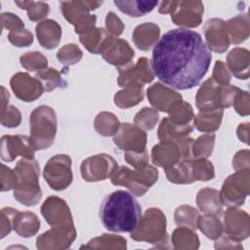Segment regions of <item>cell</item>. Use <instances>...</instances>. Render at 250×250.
I'll list each match as a JSON object with an SVG mask.
<instances>
[{"instance_id": "cell-1", "label": "cell", "mask_w": 250, "mask_h": 250, "mask_svg": "<svg viewBox=\"0 0 250 250\" xmlns=\"http://www.w3.org/2000/svg\"><path fill=\"white\" fill-rule=\"evenodd\" d=\"M212 56L201 35L187 28L168 30L152 50L154 75L171 89L197 86L207 73Z\"/></svg>"}, {"instance_id": "cell-2", "label": "cell", "mask_w": 250, "mask_h": 250, "mask_svg": "<svg viewBox=\"0 0 250 250\" xmlns=\"http://www.w3.org/2000/svg\"><path fill=\"white\" fill-rule=\"evenodd\" d=\"M142 218V207L135 196L126 190L107 194L100 207V219L109 231L131 232Z\"/></svg>"}, {"instance_id": "cell-3", "label": "cell", "mask_w": 250, "mask_h": 250, "mask_svg": "<svg viewBox=\"0 0 250 250\" xmlns=\"http://www.w3.org/2000/svg\"><path fill=\"white\" fill-rule=\"evenodd\" d=\"M39 165L34 158H21L14 168L17 182L14 197L26 206L36 205L42 197L39 186Z\"/></svg>"}, {"instance_id": "cell-4", "label": "cell", "mask_w": 250, "mask_h": 250, "mask_svg": "<svg viewBox=\"0 0 250 250\" xmlns=\"http://www.w3.org/2000/svg\"><path fill=\"white\" fill-rule=\"evenodd\" d=\"M30 142L35 150L50 147L57 132V117L54 109L40 105L33 109L29 117Z\"/></svg>"}, {"instance_id": "cell-5", "label": "cell", "mask_w": 250, "mask_h": 250, "mask_svg": "<svg viewBox=\"0 0 250 250\" xmlns=\"http://www.w3.org/2000/svg\"><path fill=\"white\" fill-rule=\"evenodd\" d=\"M115 186L128 188L135 195L143 196L158 179V171L151 165L131 170L126 166L118 167L110 177Z\"/></svg>"}, {"instance_id": "cell-6", "label": "cell", "mask_w": 250, "mask_h": 250, "mask_svg": "<svg viewBox=\"0 0 250 250\" xmlns=\"http://www.w3.org/2000/svg\"><path fill=\"white\" fill-rule=\"evenodd\" d=\"M192 144L190 138H180L177 140L160 141L151 149L153 164L164 170L171 168L182 160L192 158Z\"/></svg>"}, {"instance_id": "cell-7", "label": "cell", "mask_w": 250, "mask_h": 250, "mask_svg": "<svg viewBox=\"0 0 250 250\" xmlns=\"http://www.w3.org/2000/svg\"><path fill=\"white\" fill-rule=\"evenodd\" d=\"M131 237L154 244L167 242L166 218L163 212L158 208H148L136 229L131 231Z\"/></svg>"}, {"instance_id": "cell-8", "label": "cell", "mask_w": 250, "mask_h": 250, "mask_svg": "<svg viewBox=\"0 0 250 250\" xmlns=\"http://www.w3.org/2000/svg\"><path fill=\"white\" fill-rule=\"evenodd\" d=\"M249 169L237 170L228 177L220 191V198L223 204L229 207H237L243 204L249 194Z\"/></svg>"}, {"instance_id": "cell-9", "label": "cell", "mask_w": 250, "mask_h": 250, "mask_svg": "<svg viewBox=\"0 0 250 250\" xmlns=\"http://www.w3.org/2000/svg\"><path fill=\"white\" fill-rule=\"evenodd\" d=\"M43 176L51 188L65 189L72 182L70 157L66 154H57L51 157L44 167Z\"/></svg>"}, {"instance_id": "cell-10", "label": "cell", "mask_w": 250, "mask_h": 250, "mask_svg": "<svg viewBox=\"0 0 250 250\" xmlns=\"http://www.w3.org/2000/svg\"><path fill=\"white\" fill-rule=\"evenodd\" d=\"M117 168V162L111 155L102 153L84 159L80 170L85 181L98 182L111 177Z\"/></svg>"}, {"instance_id": "cell-11", "label": "cell", "mask_w": 250, "mask_h": 250, "mask_svg": "<svg viewBox=\"0 0 250 250\" xmlns=\"http://www.w3.org/2000/svg\"><path fill=\"white\" fill-rule=\"evenodd\" d=\"M113 142L119 149L127 153L146 152V134L144 130L130 123L120 124V127L114 135Z\"/></svg>"}, {"instance_id": "cell-12", "label": "cell", "mask_w": 250, "mask_h": 250, "mask_svg": "<svg viewBox=\"0 0 250 250\" xmlns=\"http://www.w3.org/2000/svg\"><path fill=\"white\" fill-rule=\"evenodd\" d=\"M41 214L52 228L74 229L70 209L58 196H49L41 206Z\"/></svg>"}, {"instance_id": "cell-13", "label": "cell", "mask_w": 250, "mask_h": 250, "mask_svg": "<svg viewBox=\"0 0 250 250\" xmlns=\"http://www.w3.org/2000/svg\"><path fill=\"white\" fill-rule=\"evenodd\" d=\"M153 78L154 73L150 62L146 58H140L136 64L119 70L117 83L123 88L131 86L143 87L145 84L151 82Z\"/></svg>"}, {"instance_id": "cell-14", "label": "cell", "mask_w": 250, "mask_h": 250, "mask_svg": "<svg viewBox=\"0 0 250 250\" xmlns=\"http://www.w3.org/2000/svg\"><path fill=\"white\" fill-rule=\"evenodd\" d=\"M204 6L201 1L180 0L171 14L172 21L181 27H197L202 21Z\"/></svg>"}, {"instance_id": "cell-15", "label": "cell", "mask_w": 250, "mask_h": 250, "mask_svg": "<svg viewBox=\"0 0 250 250\" xmlns=\"http://www.w3.org/2000/svg\"><path fill=\"white\" fill-rule=\"evenodd\" d=\"M134 54V50L127 41L111 37L101 55L108 63L115 65L119 71L133 64Z\"/></svg>"}, {"instance_id": "cell-16", "label": "cell", "mask_w": 250, "mask_h": 250, "mask_svg": "<svg viewBox=\"0 0 250 250\" xmlns=\"http://www.w3.org/2000/svg\"><path fill=\"white\" fill-rule=\"evenodd\" d=\"M35 149L30 138L23 135H5L1 138V158L3 161L11 162L18 155L23 158H33Z\"/></svg>"}, {"instance_id": "cell-17", "label": "cell", "mask_w": 250, "mask_h": 250, "mask_svg": "<svg viewBox=\"0 0 250 250\" xmlns=\"http://www.w3.org/2000/svg\"><path fill=\"white\" fill-rule=\"evenodd\" d=\"M10 84L16 97L23 102L35 101L41 97L44 91L42 83L36 77L33 78L25 72L14 74Z\"/></svg>"}, {"instance_id": "cell-18", "label": "cell", "mask_w": 250, "mask_h": 250, "mask_svg": "<svg viewBox=\"0 0 250 250\" xmlns=\"http://www.w3.org/2000/svg\"><path fill=\"white\" fill-rule=\"evenodd\" d=\"M227 236L235 242L245 239L249 235V215L235 207H229L224 216Z\"/></svg>"}, {"instance_id": "cell-19", "label": "cell", "mask_w": 250, "mask_h": 250, "mask_svg": "<svg viewBox=\"0 0 250 250\" xmlns=\"http://www.w3.org/2000/svg\"><path fill=\"white\" fill-rule=\"evenodd\" d=\"M204 35L208 49L216 53H224L229 46V38L226 28V21L222 19H210L204 25Z\"/></svg>"}, {"instance_id": "cell-20", "label": "cell", "mask_w": 250, "mask_h": 250, "mask_svg": "<svg viewBox=\"0 0 250 250\" xmlns=\"http://www.w3.org/2000/svg\"><path fill=\"white\" fill-rule=\"evenodd\" d=\"M223 85L218 84L212 78L207 79L198 89L195 102L199 111L223 109L221 107V89Z\"/></svg>"}, {"instance_id": "cell-21", "label": "cell", "mask_w": 250, "mask_h": 250, "mask_svg": "<svg viewBox=\"0 0 250 250\" xmlns=\"http://www.w3.org/2000/svg\"><path fill=\"white\" fill-rule=\"evenodd\" d=\"M146 96L148 102L155 109L164 112H168L176 103L182 101V96L179 93L160 83L150 86L146 91Z\"/></svg>"}, {"instance_id": "cell-22", "label": "cell", "mask_w": 250, "mask_h": 250, "mask_svg": "<svg viewBox=\"0 0 250 250\" xmlns=\"http://www.w3.org/2000/svg\"><path fill=\"white\" fill-rule=\"evenodd\" d=\"M38 42L45 49H54L61 41L62 28L54 20H45L35 27Z\"/></svg>"}, {"instance_id": "cell-23", "label": "cell", "mask_w": 250, "mask_h": 250, "mask_svg": "<svg viewBox=\"0 0 250 250\" xmlns=\"http://www.w3.org/2000/svg\"><path fill=\"white\" fill-rule=\"evenodd\" d=\"M102 4L103 1H63L60 3V8L65 20L73 24L76 20L90 14L91 11L98 9Z\"/></svg>"}, {"instance_id": "cell-24", "label": "cell", "mask_w": 250, "mask_h": 250, "mask_svg": "<svg viewBox=\"0 0 250 250\" xmlns=\"http://www.w3.org/2000/svg\"><path fill=\"white\" fill-rule=\"evenodd\" d=\"M160 28L153 22H145L138 25L132 34L135 45L142 51H148L158 41Z\"/></svg>"}, {"instance_id": "cell-25", "label": "cell", "mask_w": 250, "mask_h": 250, "mask_svg": "<svg viewBox=\"0 0 250 250\" xmlns=\"http://www.w3.org/2000/svg\"><path fill=\"white\" fill-rule=\"evenodd\" d=\"M249 51L246 49L234 48L227 57L229 70L238 79L245 80L249 77Z\"/></svg>"}, {"instance_id": "cell-26", "label": "cell", "mask_w": 250, "mask_h": 250, "mask_svg": "<svg viewBox=\"0 0 250 250\" xmlns=\"http://www.w3.org/2000/svg\"><path fill=\"white\" fill-rule=\"evenodd\" d=\"M196 203L200 211L207 215L219 217L223 211V203L220 198V192L214 188H205L198 191Z\"/></svg>"}, {"instance_id": "cell-27", "label": "cell", "mask_w": 250, "mask_h": 250, "mask_svg": "<svg viewBox=\"0 0 250 250\" xmlns=\"http://www.w3.org/2000/svg\"><path fill=\"white\" fill-rule=\"evenodd\" d=\"M111 36L104 28L94 27L80 35V42L86 49L94 54H102Z\"/></svg>"}, {"instance_id": "cell-28", "label": "cell", "mask_w": 250, "mask_h": 250, "mask_svg": "<svg viewBox=\"0 0 250 250\" xmlns=\"http://www.w3.org/2000/svg\"><path fill=\"white\" fill-rule=\"evenodd\" d=\"M40 222L37 216L31 212H16L13 218V229L22 237H30L39 229Z\"/></svg>"}, {"instance_id": "cell-29", "label": "cell", "mask_w": 250, "mask_h": 250, "mask_svg": "<svg viewBox=\"0 0 250 250\" xmlns=\"http://www.w3.org/2000/svg\"><path fill=\"white\" fill-rule=\"evenodd\" d=\"M229 42L239 44L249 37V18L247 14L238 15L226 21Z\"/></svg>"}, {"instance_id": "cell-30", "label": "cell", "mask_w": 250, "mask_h": 250, "mask_svg": "<svg viewBox=\"0 0 250 250\" xmlns=\"http://www.w3.org/2000/svg\"><path fill=\"white\" fill-rule=\"evenodd\" d=\"M114 5L124 14L130 17H142L150 13L157 5V1L145 0H115Z\"/></svg>"}, {"instance_id": "cell-31", "label": "cell", "mask_w": 250, "mask_h": 250, "mask_svg": "<svg viewBox=\"0 0 250 250\" xmlns=\"http://www.w3.org/2000/svg\"><path fill=\"white\" fill-rule=\"evenodd\" d=\"M223 109H215L209 111H199L193 118V126L203 133H213L216 131L222 122Z\"/></svg>"}, {"instance_id": "cell-32", "label": "cell", "mask_w": 250, "mask_h": 250, "mask_svg": "<svg viewBox=\"0 0 250 250\" xmlns=\"http://www.w3.org/2000/svg\"><path fill=\"white\" fill-rule=\"evenodd\" d=\"M193 130V125L180 126L173 123L168 117H165L160 122L157 136L160 141L177 140L188 136Z\"/></svg>"}, {"instance_id": "cell-33", "label": "cell", "mask_w": 250, "mask_h": 250, "mask_svg": "<svg viewBox=\"0 0 250 250\" xmlns=\"http://www.w3.org/2000/svg\"><path fill=\"white\" fill-rule=\"evenodd\" d=\"M191 159H185L165 170L169 182L174 184H191L194 182L191 169Z\"/></svg>"}, {"instance_id": "cell-34", "label": "cell", "mask_w": 250, "mask_h": 250, "mask_svg": "<svg viewBox=\"0 0 250 250\" xmlns=\"http://www.w3.org/2000/svg\"><path fill=\"white\" fill-rule=\"evenodd\" d=\"M169 119L180 126L193 125V110L189 104L185 101H180L176 103L169 110Z\"/></svg>"}, {"instance_id": "cell-35", "label": "cell", "mask_w": 250, "mask_h": 250, "mask_svg": "<svg viewBox=\"0 0 250 250\" xmlns=\"http://www.w3.org/2000/svg\"><path fill=\"white\" fill-rule=\"evenodd\" d=\"M144 99L143 87L131 86L117 92L114 96V104L121 108L137 105Z\"/></svg>"}, {"instance_id": "cell-36", "label": "cell", "mask_w": 250, "mask_h": 250, "mask_svg": "<svg viewBox=\"0 0 250 250\" xmlns=\"http://www.w3.org/2000/svg\"><path fill=\"white\" fill-rule=\"evenodd\" d=\"M94 126L100 135L108 137L116 134L120 127V123L113 113L103 111L97 115L94 121Z\"/></svg>"}, {"instance_id": "cell-37", "label": "cell", "mask_w": 250, "mask_h": 250, "mask_svg": "<svg viewBox=\"0 0 250 250\" xmlns=\"http://www.w3.org/2000/svg\"><path fill=\"white\" fill-rule=\"evenodd\" d=\"M175 222L180 227H187L191 229H197V220L199 214L191 206L182 205L175 210Z\"/></svg>"}, {"instance_id": "cell-38", "label": "cell", "mask_w": 250, "mask_h": 250, "mask_svg": "<svg viewBox=\"0 0 250 250\" xmlns=\"http://www.w3.org/2000/svg\"><path fill=\"white\" fill-rule=\"evenodd\" d=\"M222 224L217 216L215 215H207L198 218L197 220V228L209 238L216 239L220 238L222 235Z\"/></svg>"}, {"instance_id": "cell-39", "label": "cell", "mask_w": 250, "mask_h": 250, "mask_svg": "<svg viewBox=\"0 0 250 250\" xmlns=\"http://www.w3.org/2000/svg\"><path fill=\"white\" fill-rule=\"evenodd\" d=\"M21 9H24L27 12L28 19L32 21H37L48 16L50 12L49 5L45 2L35 1H15Z\"/></svg>"}, {"instance_id": "cell-40", "label": "cell", "mask_w": 250, "mask_h": 250, "mask_svg": "<svg viewBox=\"0 0 250 250\" xmlns=\"http://www.w3.org/2000/svg\"><path fill=\"white\" fill-rule=\"evenodd\" d=\"M215 144V135L206 133L200 136L192 144V157L194 158H207L213 151Z\"/></svg>"}, {"instance_id": "cell-41", "label": "cell", "mask_w": 250, "mask_h": 250, "mask_svg": "<svg viewBox=\"0 0 250 250\" xmlns=\"http://www.w3.org/2000/svg\"><path fill=\"white\" fill-rule=\"evenodd\" d=\"M191 169L194 181H209L215 176L213 164L206 158H192Z\"/></svg>"}, {"instance_id": "cell-42", "label": "cell", "mask_w": 250, "mask_h": 250, "mask_svg": "<svg viewBox=\"0 0 250 250\" xmlns=\"http://www.w3.org/2000/svg\"><path fill=\"white\" fill-rule=\"evenodd\" d=\"M21 64L27 70L36 71V70H43L46 69L48 65L47 59L41 54L40 52H27L23 54L21 58Z\"/></svg>"}, {"instance_id": "cell-43", "label": "cell", "mask_w": 250, "mask_h": 250, "mask_svg": "<svg viewBox=\"0 0 250 250\" xmlns=\"http://www.w3.org/2000/svg\"><path fill=\"white\" fill-rule=\"evenodd\" d=\"M193 229L187 227H179L176 229L172 235V242L175 244V248H183L184 243L189 242L194 248H198L199 239L192 231Z\"/></svg>"}, {"instance_id": "cell-44", "label": "cell", "mask_w": 250, "mask_h": 250, "mask_svg": "<svg viewBox=\"0 0 250 250\" xmlns=\"http://www.w3.org/2000/svg\"><path fill=\"white\" fill-rule=\"evenodd\" d=\"M158 112L149 107H144L139 111L134 119L135 125L141 128L142 130H151L155 127L158 121Z\"/></svg>"}, {"instance_id": "cell-45", "label": "cell", "mask_w": 250, "mask_h": 250, "mask_svg": "<svg viewBox=\"0 0 250 250\" xmlns=\"http://www.w3.org/2000/svg\"><path fill=\"white\" fill-rule=\"evenodd\" d=\"M36 78L42 83L44 91L47 92L54 90L63 83L60 72L54 68H46L39 71L36 74Z\"/></svg>"}, {"instance_id": "cell-46", "label": "cell", "mask_w": 250, "mask_h": 250, "mask_svg": "<svg viewBox=\"0 0 250 250\" xmlns=\"http://www.w3.org/2000/svg\"><path fill=\"white\" fill-rule=\"evenodd\" d=\"M82 51L75 44H67L61 48L57 53L58 60L63 64H74L82 58Z\"/></svg>"}, {"instance_id": "cell-47", "label": "cell", "mask_w": 250, "mask_h": 250, "mask_svg": "<svg viewBox=\"0 0 250 250\" xmlns=\"http://www.w3.org/2000/svg\"><path fill=\"white\" fill-rule=\"evenodd\" d=\"M1 123L5 127L14 128L21 123V112L14 105L1 107Z\"/></svg>"}, {"instance_id": "cell-48", "label": "cell", "mask_w": 250, "mask_h": 250, "mask_svg": "<svg viewBox=\"0 0 250 250\" xmlns=\"http://www.w3.org/2000/svg\"><path fill=\"white\" fill-rule=\"evenodd\" d=\"M8 39L13 45L19 48L27 47L33 42V36L31 32L25 28L10 31L8 34Z\"/></svg>"}, {"instance_id": "cell-49", "label": "cell", "mask_w": 250, "mask_h": 250, "mask_svg": "<svg viewBox=\"0 0 250 250\" xmlns=\"http://www.w3.org/2000/svg\"><path fill=\"white\" fill-rule=\"evenodd\" d=\"M105 26L106 31L113 37L120 35L124 29V24L122 21L113 12L107 13L105 17Z\"/></svg>"}, {"instance_id": "cell-50", "label": "cell", "mask_w": 250, "mask_h": 250, "mask_svg": "<svg viewBox=\"0 0 250 250\" xmlns=\"http://www.w3.org/2000/svg\"><path fill=\"white\" fill-rule=\"evenodd\" d=\"M97 21V17L92 14H87L76 20V21L73 23L75 32L79 35L91 30L95 27V23Z\"/></svg>"}, {"instance_id": "cell-51", "label": "cell", "mask_w": 250, "mask_h": 250, "mask_svg": "<svg viewBox=\"0 0 250 250\" xmlns=\"http://www.w3.org/2000/svg\"><path fill=\"white\" fill-rule=\"evenodd\" d=\"M235 111L243 116H246L249 114V94L246 91H240L237 93V95L234 98L233 104H232Z\"/></svg>"}, {"instance_id": "cell-52", "label": "cell", "mask_w": 250, "mask_h": 250, "mask_svg": "<svg viewBox=\"0 0 250 250\" xmlns=\"http://www.w3.org/2000/svg\"><path fill=\"white\" fill-rule=\"evenodd\" d=\"M212 79L220 85H229L230 81V73L226 64L222 61H217L213 70Z\"/></svg>"}, {"instance_id": "cell-53", "label": "cell", "mask_w": 250, "mask_h": 250, "mask_svg": "<svg viewBox=\"0 0 250 250\" xmlns=\"http://www.w3.org/2000/svg\"><path fill=\"white\" fill-rule=\"evenodd\" d=\"M1 23L2 28H7L10 31L24 28L23 21L13 13H2Z\"/></svg>"}, {"instance_id": "cell-54", "label": "cell", "mask_w": 250, "mask_h": 250, "mask_svg": "<svg viewBox=\"0 0 250 250\" xmlns=\"http://www.w3.org/2000/svg\"><path fill=\"white\" fill-rule=\"evenodd\" d=\"M17 177L15 171L6 167L4 164L1 165V190L6 191L15 188Z\"/></svg>"}, {"instance_id": "cell-55", "label": "cell", "mask_w": 250, "mask_h": 250, "mask_svg": "<svg viewBox=\"0 0 250 250\" xmlns=\"http://www.w3.org/2000/svg\"><path fill=\"white\" fill-rule=\"evenodd\" d=\"M18 210L14 209L12 207H5L1 210V227H2V235L1 237H4L7 233L10 232V230L13 228V218Z\"/></svg>"}, {"instance_id": "cell-56", "label": "cell", "mask_w": 250, "mask_h": 250, "mask_svg": "<svg viewBox=\"0 0 250 250\" xmlns=\"http://www.w3.org/2000/svg\"><path fill=\"white\" fill-rule=\"evenodd\" d=\"M233 169L241 170V169H249V150H240L238 151L232 160Z\"/></svg>"}, {"instance_id": "cell-57", "label": "cell", "mask_w": 250, "mask_h": 250, "mask_svg": "<svg viewBox=\"0 0 250 250\" xmlns=\"http://www.w3.org/2000/svg\"><path fill=\"white\" fill-rule=\"evenodd\" d=\"M176 3L177 1H162L160 4H159V7H158V12L160 14H172L175 7H176Z\"/></svg>"}, {"instance_id": "cell-58", "label": "cell", "mask_w": 250, "mask_h": 250, "mask_svg": "<svg viewBox=\"0 0 250 250\" xmlns=\"http://www.w3.org/2000/svg\"><path fill=\"white\" fill-rule=\"evenodd\" d=\"M248 131H249V123L239 124L237 128V137L241 142L248 144Z\"/></svg>"}]
</instances>
